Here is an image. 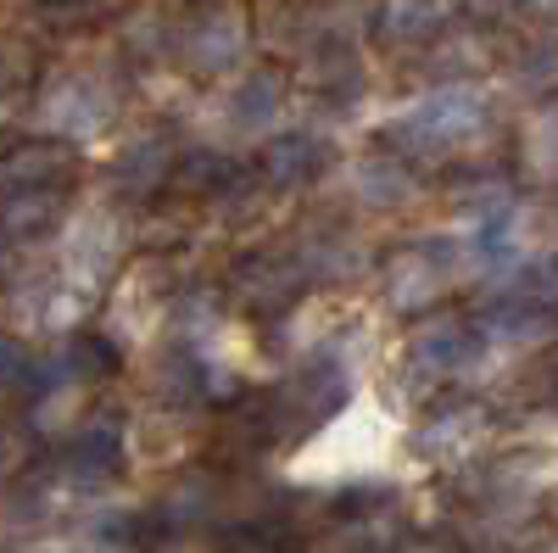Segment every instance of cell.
Wrapping results in <instances>:
<instances>
[{
	"instance_id": "cell-5",
	"label": "cell",
	"mask_w": 558,
	"mask_h": 553,
	"mask_svg": "<svg viewBox=\"0 0 558 553\" xmlns=\"http://www.w3.org/2000/svg\"><path fill=\"white\" fill-rule=\"evenodd\" d=\"M486 436V420L481 408H447L441 420H430L425 431H418V453L436 458V465H458V458H470Z\"/></svg>"
},
{
	"instance_id": "cell-13",
	"label": "cell",
	"mask_w": 558,
	"mask_h": 553,
	"mask_svg": "<svg viewBox=\"0 0 558 553\" xmlns=\"http://www.w3.org/2000/svg\"><path fill=\"white\" fill-rule=\"evenodd\" d=\"M12 375H17V352L0 347V381H12Z\"/></svg>"
},
{
	"instance_id": "cell-12",
	"label": "cell",
	"mask_w": 558,
	"mask_h": 553,
	"mask_svg": "<svg viewBox=\"0 0 558 553\" xmlns=\"http://www.w3.org/2000/svg\"><path fill=\"white\" fill-rule=\"evenodd\" d=\"M68 168V152H17L7 168H0V179H17V173H62Z\"/></svg>"
},
{
	"instance_id": "cell-2",
	"label": "cell",
	"mask_w": 558,
	"mask_h": 553,
	"mask_svg": "<svg viewBox=\"0 0 558 553\" xmlns=\"http://www.w3.org/2000/svg\"><path fill=\"white\" fill-rule=\"evenodd\" d=\"M470 358H475V336L463 325H452V318H436V325L413 330V341L402 352V369L413 381H441V375H452V369H463Z\"/></svg>"
},
{
	"instance_id": "cell-4",
	"label": "cell",
	"mask_w": 558,
	"mask_h": 553,
	"mask_svg": "<svg viewBox=\"0 0 558 553\" xmlns=\"http://www.w3.org/2000/svg\"><path fill=\"white\" fill-rule=\"evenodd\" d=\"M441 286H447V252H436V247H413L391 263V302L397 308H425L441 297Z\"/></svg>"
},
{
	"instance_id": "cell-8",
	"label": "cell",
	"mask_w": 558,
	"mask_h": 553,
	"mask_svg": "<svg viewBox=\"0 0 558 553\" xmlns=\"http://www.w3.org/2000/svg\"><path fill=\"white\" fill-rule=\"evenodd\" d=\"M441 12H447L441 0H386V12H380V34H386L391 45L425 39V34H436Z\"/></svg>"
},
{
	"instance_id": "cell-1",
	"label": "cell",
	"mask_w": 558,
	"mask_h": 553,
	"mask_svg": "<svg viewBox=\"0 0 558 553\" xmlns=\"http://www.w3.org/2000/svg\"><path fill=\"white\" fill-rule=\"evenodd\" d=\"M486 123V96L481 89H436V96L413 101L402 118H397V134L408 146H425V152H447V146H463L470 134H481Z\"/></svg>"
},
{
	"instance_id": "cell-6",
	"label": "cell",
	"mask_w": 558,
	"mask_h": 553,
	"mask_svg": "<svg viewBox=\"0 0 558 553\" xmlns=\"http://www.w3.org/2000/svg\"><path fill=\"white\" fill-rule=\"evenodd\" d=\"M45 123L62 129V134H96L107 123V96H96L89 84H62L51 101H45Z\"/></svg>"
},
{
	"instance_id": "cell-11",
	"label": "cell",
	"mask_w": 558,
	"mask_h": 553,
	"mask_svg": "<svg viewBox=\"0 0 558 553\" xmlns=\"http://www.w3.org/2000/svg\"><path fill=\"white\" fill-rule=\"evenodd\" d=\"M235 118H241V129H257V123H268V118H274V84H268V79H257V84H246V89H241Z\"/></svg>"
},
{
	"instance_id": "cell-9",
	"label": "cell",
	"mask_w": 558,
	"mask_h": 553,
	"mask_svg": "<svg viewBox=\"0 0 558 553\" xmlns=\"http://www.w3.org/2000/svg\"><path fill=\"white\" fill-rule=\"evenodd\" d=\"M352 179H357V196L375 202V207H397V202L413 196V179H408L397 163H357Z\"/></svg>"
},
{
	"instance_id": "cell-3",
	"label": "cell",
	"mask_w": 558,
	"mask_h": 553,
	"mask_svg": "<svg viewBox=\"0 0 558 553\" xmlns=\"http://www.w3.org/2000/svg\"><path fill=\"white\" fill-rule=\"evenodd\" d=\"M118 263V229L107 213H84L73 229H68V286L89 291L101 286Z\"/></svg>"
},
{
	"instance_id": "cell-10",
	"label": "cell",
	"mask_w": 558,
	"mask_h": 553,
	"mask_svg": "<svg viewBox=\"0 0 558 553\" xmlns=\"http://www.w3.org/2000/svg\"><path fill=\"white\" fill-rule=\"evenodd\" d=\"M263 163H268V173H274L279 184H286V179L318 168V146H313V141H274V146L263 152Z\"/></svg>"
},
{
	"instance_id": "cell-7",
	"label": "cell",
	"mask_w": 558,
	"mask_h": 553,
	"mask_svg": "<svg viewBox=\"0 0 558 553\" xmlns=\"http://www.w3.org/2000/svg\"><path fill=\"white\" fill-rule=\"evenodd\" d=\"M196 68H213V73H223L229 62H241V51H246V23L235 17V12H218L202 34H196Z\"/></svg>"
},
{
	"instance_id": "cell-14",
	"label": "cell",
	"mask_w": 558,
	"mask_h": 553,
	"mask_svg": "<svg viewBox=\"0 0 558 553\" xmlns=\"http://www.w3.org/2000/svg\"><path fill=\"white\" fill-rule=\"evenodd\" d=\"M531 12H558V0H525Z\"/></svg>"
}]
</instances>
